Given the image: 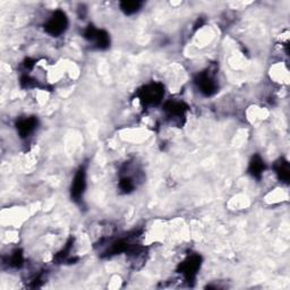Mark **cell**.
<instances>
[{
  "label": "cell",
  "mask_w": 290,
  "mask_h": 290,
  "mask_svg": "<svg viewBox=\"0 0 290 290\" xmlns=\"http://www.w3.org/2000/svg\"><path fill=\"white\" fill-rule=\"evenodd\" d=\"M195 84L197 85L199 92L205 97H211L217 92L216 80L208 72L199 73L195 78Z\"/></svg>",
  "instance_id": "5"
},
{
  "label": "cell",
  "mask_w": 290,
  "mask_h": 290,
  "mask_svg": "<svg viewBox=\"0 0 290 290\" xmlns=\"http://www.w3.org/2000/svg\"><path fill=\"white\" fill-rule=\"evenodd\" d=\"M84 37L90 42H93L98 49H107L110 46V37L104 30H99L90 24L84 31Z\"/></svg>",
  "instance_id": "3"
},
{
  "label": "cell",
  "mask_w": 290,
  "mask_h": 290,
  "mask_svg": "<svg viewBox=\"0 0 290 290\" xmlns=\"http://www.w3.org/2000/svg\"><path fill=\"white\" fill-rule=\"evenodd\" d=\"M164 96V88L160 83H151L140 91L141 102L144 106H155Z\"/></svg>",
  "instance_id": "2"
},
{
  "label": "cell",
  "mask_w": 290,
  "mask_h": 290,
  "mask_svg": "<svg viewBox=\"0 0 290 290\" xmlns=\"http://www.w3.org/2000/svg\"><path fill=\"white\" fill-rule=\"evenodd\" d=\"M119 188L123 193H131L135 188V185L131 178H122L119 183Z\"/></svg>",
  "instance_id": "12"
},
{
  "label": "cell",
  "mask_w": 290,
  "mask_h": 290,
  "mask_svg": "<svg viewBox=\"0 0 290 290\" xmlns=\"http://www.w3.org/2000/svg\"><path fill=\"white\" fill-rule=\"evenodd\" d=\"M23 264V254L21 251H15L11 258V265L14 268H20Z\"/></svg>",
  "instance_id": "13"
},
{
  "label": "cell",
  "mask_w": 290,
  "mask_h": 290,
  "mask_svg": "<svg viewBox=\"0 0 290 290\" xmlns=\"http://www.w3.org/2000/svg\"><path fill=\"white\" fill-rule=\"evenodd\" d=\"M37 125V119L35 117H28L24 118V119H21L16 123L17 132L22 139H25L28 135H31L33 131L35 130V127Z\"/></svg>",
  "instance_id": "7"
},
{
  "label": "cell",
  "mask_w": 290,
  "mask_h": 290,
  "mask_svg": "<svg viewBox=\"0 0 290 290\" xmlns=\"http://www.w3.org/2000/svg\"><path fill=\"white\" fill-rule=\"evenodd\" d=\"M201 266V256L199 255H191L179 265V272L182 273L187 281H193L196 277L197 271Z\"/></svg>",
  "instance_id": "4"
},
{
  "label": "cell",
  "mask_w": 290,
  "mask_h": 290,
  "mask_svg": "<svg viewBox=\"0 0 290 290\" xmlns=\"http://www.w3.org/2000/svg\"><path fill=\"white\" fill-rule=\"evenodd\" d=\"M142 7L141 2H135V0H131V2H122L120 3L121 11L127 14V15H132V14L137 13Z\"/></svg>",
  "instance_id": "11"
},
{
  "label": "cell",
  "mask_w": 290,
  "mask_h": 290,
  "mask_svg": "<svg viewBox=\"0 0 290 290\" xmlns=\"http://www.w3.org/2000/svg\"><path fill=\"white\" fill-rule=\"evenodd\" d=\"M85 188H87V173H85L83 168H80L75 174L72 188H70V195H72V198L75 202L80 201L85 192Z\"/></svg>",
  "instance_id": "6"
},
{
  "label": "cell",
  "mask_w": 290,
  "mask_h": 290,
  "mask_svg": "<svg viewBox=\"0 0 290 290\" xmlns=\"http://www.w3.org/2000/svg\"><path fill=\"white\" fill-rule=\"evenodd\" d=\"M188 107L184 102L179 101H168L164 104V110L168 113L170 118L174 117V119L179 117H184L185 112L187 111Z\"/></svg>",
  "instance_id": "8"
},
{
  "label": "cell",
  "mask_w": 290,
  "mask_h": 290,
  "mask_svg": "<svg viewBox=\"0 0 290 290\" xmlns=\"http://www.w3.org/2000/svg\"><path fill=\"white\" fill-rule=\"evenodd\" d=\"M67 26H68L67 15H66L65 12L58 9V11H56L52 14L48 22L45 24V30L48 34L52 36H59L66 31Z\"/></svg>",
  "instance_id": "1"
},
{
  "label": "cell",
  "mask_w": 290,
  "mask_h": 290,
  "mask_svg": "<svg viewBox=\"0 0 290 290\" xmlns=\"http://www.w3.org/2000/svg\"><path fill=\"white\" fill-rule=\"evenodd\" d=\"M265 169L264 161L259 154H255L253 158H252L250 165H248V173L253 176L254 178L260 179L262 177V174Z\"/></svg>",
  "instance_id": "9"
},
{
  "label": "cell",
  "mask_w": 290,
  "mask_h": 290,
  "mask_svg": "<svg viewBox=\"0 0 290 290\" xmlns=\"http://www.w3.org/2000/svg\"><path fill=\"white\" fill-rule=\"evenodd\" d=\"M275 171L280 180L283 183H289L290 179V170H289V163L284 159H280L277 164H275Z\"/></svg>",
  "instance_id": "10"
}]
</instances>
